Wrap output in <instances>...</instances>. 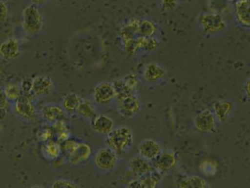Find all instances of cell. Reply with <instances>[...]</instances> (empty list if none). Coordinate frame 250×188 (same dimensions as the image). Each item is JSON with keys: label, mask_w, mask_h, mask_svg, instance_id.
Segmentation results:
<instances>
[{"label": "cell", "mask_w": 250, "mask_h": 188, "mask_svg": "<svg viewBox=\"0 0 250 188\" xmlns=\"http://www.w3.org/2000/svg\"><path fill=\"white\" fill-rule=\"evenodd\" d=\"M105 142L109 148L120 155L126 153L132 146L133 132L129 127L125 125L117 127L106 136Z\"/></svg>", "instance_id": "6da1fadb"}, {"label": "cell", "mask_w": 250, "mask_h": 188, "mask_svg": "<svg viewBox=\"0 0 250 188\" xmlns=\"http://www.w3.org/2000/svg\"><path fill=\"white\" fill-rule=\"evenodd\" d=\"M198 24L203 32L209 35L220 34L227 28L226 20L216 12H203L198 17Z\"/></svg>", "instance_id": "7a4b0ae2"}, {"label": "cell", "mask_w": 250, "mask_h": 188, "mask_svg": "<svg viewBox=\"0 0 250 188\" xmlns=\"http://www.w3.org/2000/svg\"><path fill=\"white\" fill-rule=\"evenodd\" d=\"M43 24L42 14L35 4H30L24 9L22 13V26L26 34L37 35L41 31Z\"/></svg>", "instance_id": "3957f363"}, {"label": "cell", "mask_w": 250, "mask_h": 188, "mask_svg": "<svg viewBox=\"0 0 250 188\" xmlns=\"http://www.w3.org/2000/svg\"><path fill=\"white\" fill-rule=\"evenodd\" d=\"M179 158L175 151L168 150L162 151L153 161H151L154 170L162 175H166L175 171L178 166Z\"/></svg>", "instance_id": "277c9868"}, {"label": "cell", "mask_w": 250, "mask_h": 188, "mask_svg": "<svg viewBox=\"0 0 250 188\" xmlns=\"http://www.w3.org/2000/svg\"><path fill=\"white\" fill-rule=\"evenodd\" d=\"M118 156L115 151L109 147H104L96 152L94 156V163L100 171H112L118 164Z\"/></svg>", "instance_id": "5b68a950"}, {"label": "cell", "mask_w": 250, "mask_h": 188, "mask_svg": "<svg viewBox=\"0 0 250 188\" xmlns=\"http://www.w3.org/2000/svg\"><path fill=\"white\" fill-rule=\"evenodd\" d=\"M93 97L98 104L107 105L117 98L115 87L113 83L102 82L95 87L93 92Z\"/></svg>", "instance_id": "8992f818"}, {"label": "cell", "mask_w": 250, "mask_h": 188, "mask_svg": "<svg viewBox=\"0 0 250 188\" xmlns=\"http://www.w3.org/2000/svg\"><path fill=\"white\" fill-rule=\"evenodd\" d=\"M142 109V103L135 94L126 96L119 100L118 112L125 118H131L137 115Z\"/></svg>", "instance_id": "52a82bcc"}, {"label": "cell", "mask_w": 250, "mask_h": 188, "mask_svg": "<svg viewBox=\"0 0 250 188\" xmlns=\"http://www.w3.org/2000/svg\"><path fill=\"white\" fill-rule=\"evenodd\" d=\"M14 111L16 114L24 120H35L37 118L36 110L30 98L26 95H22L16 100L14 104Z\"/></svg>", "instance_id": "ba28073f"}, {"label": "cell", "mask_w": 250, "mask_h": 188, "mask_svg": "<svg viewBox=\"0 0 250 188\" xmlns=\"http://www.w3.org/2000/svg\"><path fill=\"white\" fill-rule=\"evenodd\" d=\"M216 118L209 110H204L196 115L194 124L196 129L203 133H212L216 129Z\"/></svg>", "instance_id": "9c48e42d"}, {"label": "cell", "mask_w": 250, "mask_h": 188, "mask_svg": "<svg viewBox=\"0 0 250 188\" xmlns=\"http://www.w3.org/2000/svg\"><path fill=\"white\" fill-rule=\"evenodd\" d=\"M138 154L146 160L152 161L162 153V145L153 139H145L140 141L138 147Z\"/></svg>", "instance_id": "30bf717a"}, {"label": "cell", "mask_w": 250, "mask_h": 188, "mask_svg": "<svg viewBox=\"0 0 250 188\" xmlns=\"http://www.w3.org/2000/svg\"><path fill=\"white\" fill-rule=\"evenodd\" d=\"M41 114L44 120L53 124L58 122H65L66 113L62 107L57 105H45L42 107Z\"/></svg>", "instance_id": "8fae6325"}, {"label": "cell", "mask_w": 250, "mask_h": 188, "mask_svg": "<svg viewBox=\"0 0 250 188\" xmlns=\"http://www.w3.org/2000/svg\"><path fill=\"white\" fill-rule=\"evenodd\" d=\"M128 167L139 178L154 170L151 161L146 160L140 154L133 156L128 161Z\"/></svg>", "instance_id": "7c38bea8"}, {"label": "cell", "mask_w": 250, "mask_h": 188, "mask_svg": "<svg viewBox=\"0 0 250 188\" xmlns=\"http://www.w3.org/2000/svg\"><path fill=\"white\" fill-rule=\"evenodd\" d=\"M53 87V83L48 75H38L33 79L31 95L44 96L49 95Z\"/></svg>", "instance_id": "4fadbf2b"}, {"label": "cell", "mask_w": 250, "mask_h": 188, "mask_svg": "<svg viewBox=\"0 0 250 188\" xmlns=\"http://www.w3.org/2000/svg\"><path fill=\"white\" fill-rule=\"evenodd\" d=\"M166 74V70L162 65L150 62L145 66L143 76L146 81L154 83L164 79Z\"/></svg>", "instance_id": "5bb4252c"}, {"label": "cell", "mask_w": 250, "mask_h": 188, "mask_svg": "<svg viewBox=\"0 0 250 188\" xmlns=\"http://www.w3.org/2000/svg\"><path fill=\"white\" fill-rule=\"evenodd\" d=\"M115 122L111 118L104 115H97L91 120V127L102 135H108L114 129Z\"/></svg>", "instance_id": "9a60e30c"}, {"label": "cell", "mask_w": 250, "mask_h": 188, "mask_svg": "<svg viewBox=\"0 0 250 188\" xmlns=\"http://www.w3.org/2000/svg\"><path fill=\"white\" fill-rule=\"evenodd\" d=\"M234 108V103L229 100H220L213 104L214 115L220 122L227 121Z\"/></svg>", "instance_id": "2e32d148"}, {"label": "cell", "mask_w": 250, "mask_h": 188, "mask_svg": "<svg viewBox=\"0 0 250 188\" xmlns=\"http://www.w3.org/2000/svg\"><path fill=\"white\" fill-rule=\"evenodd\" d=\"M236 19L243 27L250 30V0H240L235 3Z\"/></svg>", "instance_id": "e0dca14e"}, {"label": "cell", "mask_w": 250, "mask_h": 188, "mask_svg": "<svg viewBox=\"0 0 250 188\" xmlns=\"http://www.w3.org/2000/svg\"><path fill=\"white\" fill-rule=\"evenodd\" d=\"M0 53L2 57L7 61L17 59L20 54L19 42L15 39L6 40L1 45Z\"/></svg>", "instance_id": "ac0fdd59"}, {"label": "cell", "mask_w": 250, "mask_h": 188, "mask_svg": "<svg viewBox=\"0 0 250 188\" xmlns=\"http://www.w3.org/2000/svg\"><path fill=\"white\" fill-rule=\"evenodd\" d=\"M91 153L92 149L90 145L85 142H79L75 153L69 159V162L73 165H78L85 162L90 158Z\"/></svg>", "instance_id": "d6986e66"}, {"label": "cell", "mask_w": 250, "mask_h": 188, "mask_svg": "<svg viewBox=\"0 0 250 188\" xmlns=\"http://www.w3.org/2000/svg\"><path fill=\"white\" fill-rule=\"evenodd\" d=\"M42 156L49 161H54L59 158L62 153L61 144L51 140L43 142L41 149Z\"/></svg>", "instance_id": "ffe728a7"}, {"label": "cell", "mask_w": 250, "mask_h": 188, "mask_svg": "<svg viewBox=\"0 0 250 188\" xmlns=\"http://www.w3.org/2000/svg\"><path fill=\"white\" fill-rule=\"evenodd\" d=\"M178 188H210L204 178L198 176H189L182 178L177 183Z\"/></svg>", "instance_id": "44dd1931"}, {"label": "cell", "mask_w": 250, "mask_h": 188, "mask_svg": "<svg viewBox=\"0 0 250 188\" xmlns=\"http://www.w3.org/2000/svg\"><path fill=\"white\" fill-rule=\"evenodd\" d=\"M82 98L77 94L68 93L62 98V107L66 113H77Z\"/></svg>", "instance_id": "7402d4cb"}, {"label": "cell", "mask_w": 250, "mask_h": 188, "mask_svg": "<svg viewBox=\"0 0 250 188\" xmlns=\"http://www.w3.org/2000/svg\"><path fill=\"white\" fill-rule=\"evenodd\" d=\"M163 175L159 172L153 171L141 176L139 181L143 188H158L162 183Z\"/></svg>", "instance_id": "603a6c76"}, {"label": "cell", "mask_w": 250, "mask_h": 188, "mask_svg": "<svg viewBox=\"0 0 250 188\" xmlns=\"http://www.w3.org/2000/svg\"><path fill=\"white\" fill-rule=\"evenodd\" d=\"M77 113L80 117L86 119L93 120L97 116V111L93 103L87 99H82Z\"/></svg>", "instance_id": "cb8c5ba5"}, {"label": "cell", "mask_w": 250, "mask_h": 188, "mask_svg": "<svg viewBox=\"0 0 250 188\" xmlns=\"http://www.w3.org/2000/svg\"><path fill=\"white\" fill-rule=\"evenodd\" d=\"M53 133L57 136L58 142L61 143L70 139V133L66 127L65 122H61L53 124Z\"/></svg>", "instance_id": "d4e9b609"}, {"label": "cell", "mask_w": 250, "mask_h": 188, "mask_svg": "<svg viewBox=\"0 0 250 188\" xmlns=\"http://www.w3.org/2000/svg\"><path fill=\"white\" fill-rule=\"evenodd\" d=\"M200 171L205 176L212 177L216 175L218 171V164L215 161L205 160L200 163Z\"/></svg>", "instance_id": "484cf974"}, {"label": "cell", "mask_w": 250, "mask_h": 188, "mask_svg": "<svg viewBox=\"0 0 250 188\" xmlns=\"http://www.w3.org/2000/svg\"><path fill=\"white\" fill-rule=\"evenodd\" d=\"M3 91L8 100H15L16 101L23 95L21 86L12 84V83L6 85Z\"/></svg>", "instance_id": "4316f807"}, {"label": "cell", "mask_w": 250, "mask_h": 188, "mask_svg": "<svg viewBox=\"0 0 250 188\" xmlns=\"http://www.w3.org/2000/svg\"><path fill=\"white\" fill-rule=\"evenodd\" d=\"M156 31V26L152 22L144 20L139 23L138 33L142 37L150 38Z\"/></svg>", "instance_id": "83f0119b"}, {"label": "cell", "mask_w": 250, "mask_h": 188, "mask_svg": "<svg viewBox=\"0 0 250 188\" xmlns=\"http://www.w3.org/2000/svg\"><path fill=\"white\" fill-rule=\"evenodd\" d=\"M78 142L75 140H70L61 143L62 153L66 159H70L75 153L78 145Z\"/></svg>", "instance_id": "f1b7e54d"}, {"label": "cell", "mask_w": 250, "mask_h": 188, "mask_svg": "<svg viewBox=\"0 0 250 188\" xmlns=\"http://www.w3.org/2000/svg\"><path fill=\"white\" fill-rule=\"evenodd\" d=\"M50 188H79V187L72 181L66 179H59L51 183Z\"/></svg>", "instance_id": "f546056e"}, {"label": "cell", "mask_w": 250, "mask_h": 188, "mask_svg": "<svg viewBox=\"0 0 250 188\" xmlns=\"http://www.w3.org/2000/svg\"><path fill=\"white\" fill-rule=\"evenodd\" d=\"M139 177H138L137 174H135L134 172L131 171V170L128 169L120 177V181L122 184L126 185L128 184L129 183L131 182V181L139 180Z\"/></svg>", "instance_id": "4dcf8cb0"}, {"label": "cell", "mask_w": 250, "mask_h": 188, "mask_svg": "<svg viewBox=\"0 0 250 188\" xmlns=\"http://www.w3.org/2000/svg\"><path fill=\"white\" fill-rule=\"evenodd\" d=\"M53 133V129L46 128L40 130L38 133V139L42 142H45L47 141L52 140Z\"/></svg>", "instance_id": "1f68e13d"}, {"label": "cell", "mask_w": 250, "mask_h": 188, "mask_svg": "<svg viewBox=\"0 0 250 188\" xmlns=\"http://www.w3.org/2000/svg\"><path fill=\"white\" fill-rule=\"evenodd\" d=\"M32 83L33 79H30V78H25L21 82V89L22 92H23V95L28 96V95H31V91H32Z\"/></svg>", "instance_id": "d6a6232c"}, {"label": "cell", "mask_w": 250, "mask_h": 188, "mask_svg": "<svg viewBox=\"0 0 250 188\" xmlns=\"http://www.w3.org/2000/svg\"><path fill=\"white\" fill-rule=\"evenodd\" d=\"M178 2L176 1H162L161 2V8L162 11L173 10L177 7Z\"/></svg>", "instance_id": "836d02e7"}, {"label": "cell", "mask_w": 250, "mask_h": 188, "mask_svg": "<svg viewBox=\"0 0 250 188\" xmlns=\"http://www.w3.org/2000/svg\"><path fill=\"white\" fill-rule=\"evenodd\" d=\"M0 7H1V10H0V12H1L0 17L1 18H0V19H1V21H3L4 20H5L8 15V7L6 3L3 1H0Z\"/></svg>", "instance_id": "e575fe53"}, {"label": "cell", "mask_w": 250, "mask_h": 188, "mask_svg": "<svg viewBox=\"0 0 250 188\" xmlns=\"http://www.w3.org/2000/svg\"><path fill=\"white\" fill-rule=\"evenodd\" d=\"M125 188H143L139 180H136L125 185Z\"/></svg>", "instance_id": "d590c367"}, {"label": "cell", "mask_w": 250, "mask_h": 188, "mask_svg": "<svg viewBox=\"0 0 250 188\" xmlns=\"http://www.w3.org/2000/svg\"><path fill=\"white\" fill-rule=\"evenodd\" d=\"M244 92L247 97L250 100V77L248 78L245 83Z\"/></svg>", "instance_id": "8d00e7d4"}, {"label": "cell", "mask_w": 250, "mask_h": 188, "mask_svg": "<svg viewBox=\"0 0 250 188\" xmlns=\"http://www.w3.org/2000/svg\"><path fill=\"white\" fill-rule=\"evenodd\" d=\"M7 100V98H6L5 95H4L3 90H1L0 108L6 109V107L7 106L8 104Z\"/></svg>", "instance_id": "74e56055"}, {"label": "cell", "mask_w": 250, "mask_h": 188, "mask_svg": "<svg viewBox=\"0 0 250 188\" xmlns=\"http://www.w3.org/2000/svg\"><path fill=\"white\" fill-rule=\"evenodd\" d=\"M29 188H46L43 187V186H40V185H34L32 186V187H31Z\"/></svg>", "instance_id": "f35d334b"}]
</instances>
